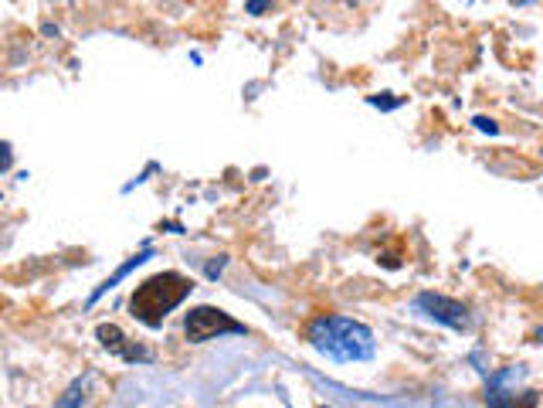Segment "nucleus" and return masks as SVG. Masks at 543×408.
<instances>
[{"label":"nucleus","mask_w":543,"mask_h":408,"mask_svg":"<svg viewBox=\"0 0 543 408\" xmlns=\"http://www.w3.org/2000/svg\"><path fill=\"white\" fill-rule=\"evenodd\" d=\"M306 340L326 354L330 361H371L374 358V330L350 317H316L306 327Z\"/></svg>","instance_id":"1"},{"label":"nucleus","mask_w":543,"mask_h":408,"mask_svg":"<svg viewBox=\"0 0 543 408\" xmlns=\"http://www.w3.org/2000/svg\"><path fill=\"white\" fill-rule=\"evenodd\" d=\"M190 289H194V282L184 272H157V275H150L146 282L136 286V293L129 300V310L139 323L160 327L170 310H177L190 296Z\"/></svg>","instance_id":"2"},{"label":"nucleus","mask_w":543,"mask_h":408,"mask_svg":"<svg viewBox=\"0 0 543 408\" xmlns=\"http://www.w3.org/2000/svg\"><path fill=\"white\" fill-rule=\"evenodd\" d=\"M184 330H187L190 344H204V340L224 337V333H245V323L231 320L217 307H194L187 313V320H184Z\"/></svg>","instance_id":"3"},{"label":"nucleus","mask_w":543,"mask_h":408,"mask_svg":"<svg viewBox=\"0 0 543 408\" xmlns=\"http://www.w3.org/2000/svg\"><path fill=\"white\" fill-rule=\"evenodd\" d=\"M415 307H418L424 317L438 320V323H445L452 330H465L468 327V310L462 307L459 300H448L442 293H421L418 300H415Z\"/></svg>","instance_id":"4"},{"label":"nucleus","mask_w":543,"mask_h":408,"mask_svg":"<svg viewBox=\"0 0 543 408\" xmlns=\"http://www.w3.org/2000/svg\"><path fill=\"white\" fill-rule=\"evenodd\" d=\"M95 333H99L102 347H106V351H112V354H119L123 361H150V351H143V347H132V344H129V340L123 337V330H119V327H112V323H102Z\"/></svg>","instance_id":"5"},{"label":"nucleus","mask_w":543,"mask_h":408,"mask_svg":"<svg viewBox=\"0 0 543 408\" xmlns=\"http://www.w3.org/2000/svg\"><path fill=\"white\" fill-rule=\"evenodd\" d=\"M79 391H82V381H75V385L68 388V395H65V398L58 402V408H75L79 402H82V395H79Z\"/></svg>","instance_id":"6"},{"label":"nucleus","mask_w":543,"mask_h":408,"mask_svg":"<svg viewBox=\"0 0 543 408\" xmlns=\"http://www.w3.org/2000/svg\"><path fill=\"white\" fill-rule=\"evenodd\" d=\"M537 340H540V344H543V327H540V330H537Z\"/></svg>","instance_id":"7"}]
</instances>
